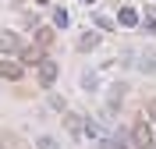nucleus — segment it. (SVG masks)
<instances>
[{
    "instance_id": "nucleus-8",
    "label": "nucleus",
    "mask_w": 156,
    "mask_h": 149,
    "mask_svg": "<svg viewBox=\"0 0 156 149\" xmlns=\"http://www.w3.org/2000/svg\"><path fill=\"white\" fill-rule=\"evenodd\" d=\"M96 43H99V36H96V32H82V39H78V50H92Z\"/></svg>"
},
{
    "instance_id": "nucleus-15",
    "label": "nucleus",
    "mask_w": 156,
    "mask_h": 149,
    "mask_svg": "<svg viewBox=\"0 0 156 149\" xmlns=\"http://www.w3.org/2000/svg\"><path fill=\"white\" fill-rule=\"evenodd\" d=\"M149 149H156V142H153V146H149Z\"/></svg>"
},
{
    "instance_id": "nucleus-3",
    "label": "nucleus",
    "mask_w": 156,
    "mask_h": 149,
    "mask_svg": "<svg viewBox=\"0 0 156 149\" xmlns=\"http://www.w3.org/2000/svg\"><path fill=\"white\" fill-rule=\"evenodd\" d=\"M21 75H25V64L21 60H0V78H7V82H18Z\"/></svg>"
},
{
    "instance_id": "nucleus-5",
    "label": "nucleus",
    "mask_w": 156,
    "mask_h": 149,
    "mask_svg": "<svg viewBox=\"0 0 156 149\" xmlns=\"http://www.w3.org/2000/svg\"><path fill=\"white\" fill-rule=\"evenodd\" d=\"M25 43L14 36V32H0V53H18Z\"/></svg>"
},
{
    "instance_id": "nucleus-10",
    "label": "nucleus",
    "mask_w": 156,
    "mask_h": 149,
    "mask_svg": "<svg viewBox=\"0 0 156 149\" xmlns=\"http://www.w3.org/2000/svg\"><path fill=\"white\" fill-rule=\"evenodd\" d=\"M68 128L75 131V135H78V131H82V117H78V114H68Z\"/></svg>"
},
{
    "instance_id": "nucleus-6",
    "label": "nucleus",
    "mask_w": 156,
    "mask_h": 149,
    "mask_svg": "<svg viewBox=\"0 0 156 149\" xmlns=\"http://www.w3.org/2000/svg\"><path fill=\"white\" fill-rule=\"evenodd\" d=\"M117 21H121V25H128V29H131V25H138L135 7H121V11H117Z\"/></svg>"
},
{
    "instance_id": "nucleus-14",
    "label": "nucleus",
    "mask_w": 156,
    "mask_h": 149,
    "mask_svg": "<svg viewBox=\"0 0 156 149\" xmlns=\"http://www.w3.org/2000/svg\"><path fill=\"white\" fill-rule=\"evenodd\" d=\"M114 149H124V146H114Z\"/></svg>"
},
{
    "instance_id": "nucleus-11",
    "label": "nucleus",
    "mask_w": 156,
    "mask_h": 149,
    "mask_svg": "<svg viewBox=\"0 0 156 149\" xmlns=\"http://www.w3.org/2000/svg\"><path fill=\"white\" fill-rule=\"evenodd\" d=\"M146 117L156 124V99H149V103H146Z\"/></svg>"
},
{
    "instance_id": "nucleus-1",
    "label": "nucleus",
    "mask_w": 156,
    "mask_h": 149,
    "mask_svg": "<svg viewBox=\"0 0 156 149\" xmlns=\"http://www.w3.org/2000/svg\"><path fill=\"white\" fill-rule=\"evenodd\" d=\"M131 142H135L138 149H149V146H153V124H149V121L131 124Z\"/></svg>"
},
{
    "instance_id": "nucleus-2",
    "label": "nucleus",
    "mask_w": 156,
    "mask_h": 149,
    "mask_svg": "<svg viewBox=\"0 0 156 149\" xmlns=\"http://www.w3.org/2000/svg\"><path fill=\"white\" fill-rule=\"evenodd\" d=\"M18 53H21V64H25V68H32V64H39V60L46 57V50L39 46V43H25Z\"/></svg>"
},
{
    "instance_id": "nucleus-9",
    "label": "nucleus",
    "mask_w": 156,
    "mask_h": 149,
    "mask_svg": "<svg viewBox=\"0 0 156 149\" xmlns=\"http://www.w3.org/2000/svg\"><path fill=\"white\" fill-rule=\"evenodd\" d=\"M53 21H57V25H68V21H71V14H68L64 7H57V11H53Z\"/></svg>"
},
{
    "instance_id": "nucleus-13",
    "label": "nucleus",
    "mask_w": 156,
    "mask_h": 149,
    "mask_svg": "<svg viewBox=\"0 0 156 149\" xmlns=\"http://www.w3.org/2000/svg\"><path fill=\"white\" fill-rule=\"evenodd\" d=\"M85 4H96V0H85Z\"/></svg>"
},
{
    "instance_id": "nucleus-4",
    "label": "nucleus",
    "mask_w": 156,
    "mask_h": 149,
    "mask_svg": "<svg viewBox=\"0 0 156 149\" xmlns=\"http://www.w3.org/2000/svg\"><path fill=\"white\" fill-rule=\"evenodd\" d=\"M36 68H39V85H53V82H57V64L50 57H43Z\"/></svg>"
},
{
    "instance_id": "nucleus-7",
    "label": "nucleus",
    "mask_w": 156,
    "mask_h": 149,
    "mask_svg": "<svg viewBox=\"0 0 156 149\" xmlns=\"http://www.w3.org/2000/svg\"><path fill=\"white\" fill-rule=\"evenodd\" d=\"M36 43H39L43 50L53 46V29H46V25H43V29H36Z\"/></svg>"
},
{
    "instance_id": "nucleus-12",
    "label": "nucleus",
    "mask_w": 156,
    "mask_h": 149,
    "mask_svg": "<svg viewBox=\"0 0 156 149\" xmlns=\"http://www.w3.org/2000/svg\"><path fill=\"white\" fill-rule=\"evenodd\" d=\"M36 4H46V0H36Z\"/></svg>"
}]
</instances>
